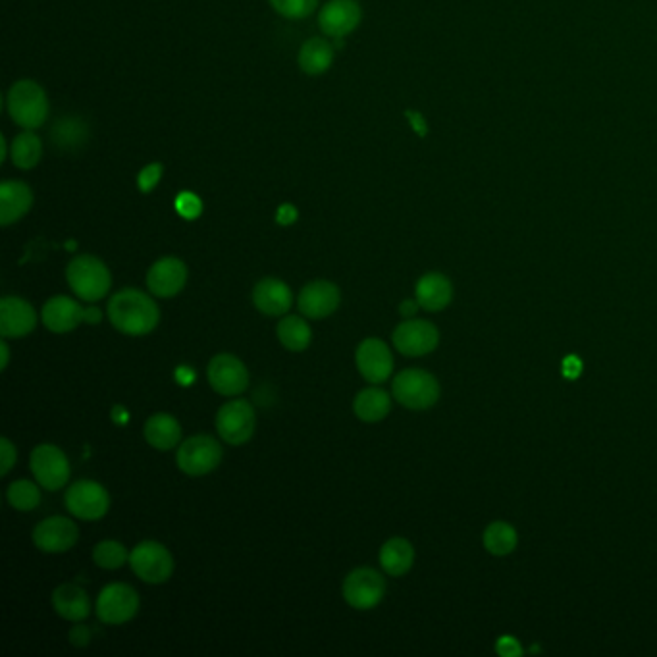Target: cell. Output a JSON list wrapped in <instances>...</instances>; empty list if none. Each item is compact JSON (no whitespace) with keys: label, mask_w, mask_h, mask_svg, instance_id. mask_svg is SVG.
Returning <instances> with one entry per match:
<instances>
[{"label":"cell","mask_w":657,"mask_h":657,"mask_svg":"<svg viewBox=\"0 0 657 657\" xmlns=\"http://www.w3.org/2000/svg\"><path fill=\"white\" fill-rule=\"evenodd\" d=\"M108 318L112 326L126 336H147L160 320L158 305L143 291H118L108 301Z\"/></svg>","instance_id":"cell-1"},{"label":"cell","mask_w":657,"mask_h":657,"mask_svg":"<svg viewBox=\"0 0 657 657\" xmlns=\"http://www.w3.org/2000/svg\"><path fill=\"white\" fill-rule=\"evenodd\" d=\"M395 401L411 411H424L438 403L440 399V382L434 374L422 368L401 370L392 384Z\"/></svg>","instance_id":"cell-2"},{"label":"cell","mask_w":657,"mask_h":657,"mask_svg":"<svg viewBox=\"0 0 657 657\" xmlns=\"http://www.w3.org/2000/svg\"><path fill=\"white\" fill-rule=\"evenodd\" d=\"M66 280L79 299L89 303L101 301L112 286L108 266L93 255H81L68 264Z\"/></svg>","instance_id":"cell-3"},{"label":"cell","mask_w":657,"mask_h":657,"mask_svg":"<svg viewBox=\"0 0 657 657\" xmlns=\"http://www.w3.org/2000/svg\"><path fill=\"white\" fill-rule=\"evenodd\" d=\"M6 105L12 120L26 130L43 126L49 114V101L43 87L31 79H22L10 87Z\"/></svg>","instance_id":"cell-4"},{"label":"cell","mask_w":657,"mask_h":657,"mask_svg":"<svg viewBox=\"0 0 657 657\" xmlns=\"http://www.w3.org/2000/svg\"><path fill=\"white\" fill-rule=\"evenodd\" d=\"M41 318H43V324L47 326V330H51L53 334H68V332L76 330L83 322L99 324L103 313L97 307L83 309L72 297L56 295L45 303Z\"/></svg>","instance_id":"cell-5"},{"label":"cell","mask_w":657,"mask_h":657,"mask_svg":"<svg viewBox=\"0 0 657 657\" xmlns=\"http://www.w3.org/2000/svg\"><path fill=\"white\" fill-rule=\"evenodd\" d=\"M257 428V415L249 401L232 399L216 413L218 436L230 446L247 444Z\"/></svg>","instance_id":"cell-6"},{"label":"cell","mask_w":657,"mask_h":657,"mask_svg":"<svg viewBox=\"0 0 657 657\" xmlns=\"http://www.w3.org/2000/svg\"><path fill=\"white\" fill-rule=\"evenodd\" d=\"M133 573L147 584H164L174 573V557L170 550L158 542L147 540L130 553Z\"/></svg>","instance_id":"cell-7"},{"label":"cell","mask_w":657,"mask_h":657,"mask_svg":"<svg viewBox=\"0 0 657 657\" xmlns=\"http://www.w3.org/2000/svg\"><path fill=\"white\" fill-rule=\"evenodd\" d=\"M29 467H31V473L35 476V480L39 482V486L49 492H56V490L64 488L72 474L66 453L53 444H41V446L35 447L31 451Z\"/></svg>","instance_id":"cell-8"},{"label":"cell","mask_w":657,"mask_h":657,"mask_svg":"<svg viewBox=\"0 0 657 657\" xmlns=\"http://www.w3.org/2000/svg\"><path fill=\"white\" fill-rule=\"evenodd\" d=\"M222 455V446L212 436L199 434L182 442L176 461L187 476H205L220 465Z\"/></svg>","instance_id":"cell-9"},{"label":"cell","mask_w":657,"mask_h":657,"mask_svg":"<svg viewBox=\"0 0 657 657\" xmlns=\"http://www.w3.org/2000/svg\"><path fill=\"white\" fill-rule=\"evenodd\" d=\"M343 598L353 609L367 611L386 596V579L370 567H359L343 580Z\"/></svg>","instance_id":"cell-10"},{"label":"cell","mask_w":657,"mask_h":657,"mask_svg":"<svg viewBox=\"0 0 657 657\" xmlns=\"http://www.w3.org/2000/svg\"><path fill=\"white\" fill-rule=\"evenodd\" d=\"M68 511L81 521H99L110 509V496L105 486L95 480H78L66 492Z\"/></svg>","instance_id":"cell-11"},{"label":"cell","mask_w":657,"mask_h":657,"mask_svg":"<svg viewBox=\"0 0 657 657\" xmlns=\"http://www.w3.org/2000/svg\"><path fill=\"white\" fill-rule=\"evenodd\" d=\"M95 611L106 625H124L132 621L139 611V594L130 584H108L97 598Z\"/></svg>","instance_id":"cell-12"},{"label":"cell","mask_w":657,"mask_h":657,"mask_svg":"<svg viewBox=\"0 0 657 657\" xmlns=\"http://www.w3.org/2000/svg\"><path fill=\"white\" fill-rule=\"evenodd\" d=\"M395 349L405 357H424L440 343L438 328L422 318L403 320L392 334Z\"/></svg>","instance_id":"cell-13"},{"label":"cell","mask_w":657,"mask_h":657,"mask_svg":"<svg viewBox=\"0 0 657 657\" xmlns=\"http://www.w3.org/2000/svg\"><path fill=\"white\" fill-rule=\"evenodd\" d=\"M207 376L212 390L226 397L243 394L249 386V370L230 353H220L212 357Z\"/></svg>","instance_id":"cell-14"},{"label":"cell","mask_w":657,"mask_h":657,"mask_svg":"<svg viewBox=\"0 0 657 657\" xmlns=\"http://www.w3.org/2000/svg\"><path fill=\"white\" fill-rule=\"evenodd\" d=\"M355 363L361 376L370 384H382L394 372V355L390 347L378 338L361 342L355 353Z\"/></svg>","instance_id":"cell-15"},{"label":"cell","mask_w":657,"mask_h":657,"mask_svg":"<svg viewBox=\"0 0 657 657\" xmlns=\"http://www.w3.org/2000/svg\"><path fill=\"white\" fill-rule=\"evenodd\" d=\"M78 540V525L66 517H49L33 530V544L45 553L68 552Z\"/></svg>","instance_id":"cell-16"},{"label":"cell","mask_w":657,"mask_h":657,"mask_svg":"<svg viewBox=\"0 0 657 657\" xmlns=\"http://www.w3.org/2000/svg\"><path fill=\"white\" fill-rule=\"evenodd\" d=\"M340 303H342L340 288L328 280H316L307 284L297 297L299 311L313 320H322L334 315Z\"/></svg>","instance_id":"cell-17"},{"label":"cell","mask_w":657,"mask_h":657,"mask_svg":"<svg viewBox=\"0 0 657 657\" xmlns=\"http://www.w3.org/2000/svg\"><path fill=\"white\" fill-rule=\"evenodd\" d=\"M37 326V313L22 297H2L0 301V336L4 340L26 338Z\"/></svg>","instance_id":"cell-18"},{"label":"cell","mask_w":657,"mask_h":657,"mask_svg":"<svg viewBox=\"0 0 657 657\" xmlns=\"http://www.w3.org/2000/svg\"><path fill=\"white\" fill-rule=\"evenodd\" d=\"M187 282V266L176 257H164L149 268L147 286L157 297H174L184 290Z\"/></svg>","instance_id":"cell-19"},{"label":"cell","mask_w":657,"mask_h":657,"mask_svg":"<svg viewBox=\"0 0 657 657\" xmlns=\"http://www.w3.org/2000/svg\"><path fill=\"white\" fill-rule=\"evenodd\" d=\"M361 6L357 0H330L320 12V29L330 37H345L361 22Z\"/></svg>","instance_id":"cell-20"},{"label":"cell","mask_w":657,"mask_h":657,"mask_svg":"<svg viewBox=\"0 0 657 657\" xmlns=\"http://www.w3.org/2000/svg\"><path fill=\"white\" fill-rule=\"evenodd\" d=\"M255 307L266 316H284L293 305L290 286L278 278H264L253 290Z\"/></svg>","instance_id":"cell-21"},{"label":"cell","mask_w":657,"mask_h":657,"mask_svg":"<svg viewBox=\"0 0 657 657\" xmlns=\"http://www.w3.org/2000/svg\"><path fill=\"white\" fill-rule=\"evenodd\" d=\"M415 295H417V301H419L421 309L428 311V313H438V311H444L447 305L451 303L453 286L444 274L428 272L417 282Z\"/></svg>","instance_id":"cell-22"},{"label":"cell","mask_w":657,"mask_h":657,"mask_svg":"<svg viewBox=\"0 0 657 657\" xmlns=\"http://www.w3.org/2000/svg\"><path fill=\"white\" fill-rule=\"evenodd\" d=\"M53 605L54 611L66 621L79 623L91 615V600L87 592L74 582L60 584L54 590Z\"/></svg>","instance_id":"cell-23"},{"label":"cell","mask_w":657,"mask_h":657,"mask_svg":"<svg viewBox=\"0 0 657 657\" xmlns=\"http://www.w3.org/2000/svg\"><path fill=\"white\" fill-rule=\"evenodd\" d=\"M33 205V193L24 182H4L0 185V224L18 222Z\"/></svg>","instance_id":"cell-24"},{"label":"cell","mask_w":657,"mask_h":657,"mask_svg":"<svg viewBox=\"0 0 657 657\" xmlns=\"http://www.w3.org/2000/svg\"><path fill=\"white\" fill-rule=\"evenodd\" d=\"M145 440L158 451H168L182 442V426L172 415L157 413L145 422Z\"/></svg>","instance_id":"cell-25"},{"label":"cell","mask_w":657,"mask_h":657,"mask_svg":"<svg viewBox=\"0 0 657 657\" xmlns=\"http://www.w3.org/2000/svg\"><path fill=\"white\" fill-rule=\"evenodd\" d=\"M415 563V548L405 538H392L380 550V565L390 577H403Z\"/></svg>","instance_id":"cell-26"},{"label":"cell","mask_w":657,"mask_h":657,"mask_svg":"<svg viewBox=\"0 0 657 657\" xmlns=\"http://www.w3.org/2000/svg\"><path fill=\"white\" fill-rule=\"evenodd\" d=\"M355 415L365 422H380L392 411V399L380 388H367L353 401Z\"/></svg>","instance_id":"cell-27"},{"label":"cell","mask_w":657,"mask_h":657,"mask_svg":"<svg viewBox=\"0 0 657 657\" xmlns=\"http://www.w3.org/2000/svg\"><path fill=\"white\" fill-rule=\"evenodd\" d=\"M276 334H278V340L280 343L288 349V351H305L311 342H313V330L309 326V322L301 316H284L280 322H278V328H276Z\"/></svg>","instance_id":"cell-28"},{"label":"cell","mask_w":657,"mask_h":657,"mask_svg":"<svg viewBox=\"0 0 657 657\" xmlns=\"http://www.w3.org/2000/svg\"><path fill=\"white\" fill-rule=\"evenodd\" d=\"M332 60H334L332 45L320 37L307 41L299 53L301 70L311 76H318V74L326 72L332 66Z\"/></svg>","instance_id":"cell-29"},{"label":"cell","mask_w":657,"mask_h":657,"mask_svg":"<svg viewBox=\"0 0 657 657\" xmlns=\"http://www.w3.org/2000/svg\"><path fill=\"white\" fill-rule=\"evenodd\" d=\"M482 542H484L486 552L503 557V555L515 552V548L519 544V534L509 523L496 521L484 530Z\"/></svg>","instance_id":"cell-30"},{"label":"cell","mask_w":657,"mask_h":657,"mask_svg":"<svg viewBox=\"0 0 657 657\" xmlns=\"http://www.w3.org/2000/svg\"><path fill=\"white\" fill-rule=\"evenodd\" d=\"M41 153H43V145L35 133H20L12 143V162L18 168L24 170L33 168L41 160Z\"/></svg>","instance_id":"cell-31"},{"label":"cell","mask_w":657,"mask_h":657,"mask_svg":"<svg viewBox=\"0 0 657 657\" xmlns=\"http://www.w3.org/2000/svg\"><path fill=\"white\" fill-rule=\"evenodd\" d=\"M87 139V128L78 118L58 120L53 128V141L60 149H78Z\"/></svg>","instance_id":"cell-32"},{"label":"cell","mask_w":657,"mask_h":657,"mask_svg":"<svg viewBox=\"0 0 657 657\" xmlns=\"http://www.w3.org/2000/svg\"><path fill=\"white\" fill-rule=\"evenodd\" d=\"M93 561L101 567V569H108V571H116L120 567H124L130 561V553L126 550V546H122L116 540H105L101 544L95 546L93 550Z\"/></svg>","instance_id":"cell-33"},{"label":"cell","mask_w":657,"mask_h":657,"mask_svg":"<svg viewBox=\"0 0 657 657\" xmlns=\"http://www.w3.org/2000/svg\"><path fill=\"white\" fill-rule=\"evenodd\" d=\"M8 503L18 511H31L41 503V490L29 480H16L8 486Z\"/></svg>","instance_id":"cell-34"},{"label":"cell","mask_w":657,"mask_h":657,"mask_svg":"<svg viewBox=\"0 0 657 657\" xmlns=\"http://www.w3.org/2000/svg\"><path fill=\"white\" fill-rule=\"evenodd\" d=\"M270 4L278 14L291 20H301L315 12L318 0H270Z\"/></svg>","instance_id":"cell-35"},{"label":"cell","mask_w":657,"mask_h":657,"mask_svg":"<svg viewBox=\"0 0 657 657\" xmlns=\"http://www.w3.org/2000/svg\"><path fill=\"white\" fill-rule=\"evenodd\" d=\"M176 211L180 212V216H184L187 220H193L203 212V203L195 193L184 191L176 199Z\"/></svg>","instance_id":"cell-36"},{"label":"cell","mask_w":657,"mask_h":657,"mask_svg":"<svg viewBox=\"0 0 657 657\" xmlns=\"http://www.w3.org/2000/svg\"><path fill=\"white\" fill-rule=\"evenodd\" d=\"M160 178H162V166H160V164H149V166H145V168L139 172V176H137V185H139V189H141L143 193H149V191H153V189L157 187Z\"/></svg>","instance_id":"cell-37"},{"label":"cell","mask_w":657,"mask_h":657,"mask_svg":"<svg viewBox=\"0 0 657 657\" xmlns=\"http://www.w3.org/2000/svg\"><path fill=\"white\" fill-rule=\"evenodd\" d=\"M16 459H18L16 447L12 446V442L8 438H2L0 440V474L2 476L10 473V469L16 465Z\"/></svg>","instance_id":"cell-38"},{"label":"cell","mask_w":657,"mask_h":657,"mask_svg":"<svg viewBox=\"0 0 657 657\" xmlns=\"http://www.w3.org/2000/svg\"><path fill=\"white\" fill-rule=\"evenodd\" d=\"M496 652L503 657H519L523 656V650H521V642L515 638V636H501L496 644Z\"/></svg>","instance_id":"cell-39"},{"label":"cell","mask_w":657,"mask_h":657,"mask_svg":"<svg viewBox=\"0 0 657 657\" xmlns=\"http://www.w3.org/2000/svg\"><path fill=\"white\" fill-rule=\"evenodd\" d=\"M70 642L74 646H87L91 642V631L85 625H78L70 632Z\"/></svg>","instance_id":"cell-40"},{"label":"cell","mask_w":657,"mask_h":657,"mask_svg":"<svg viewBox=\"0 0 657 657\" xmlns=\"http://www.w3.org/2000/svg\"><path fill=\"white\" fill-rule=\"evenodd\" d=\"M295 218H297V211H295V207H291V205H284V207H280V211H278V214H276V220L280 222V224H291V222H295Z\"/></svg>","instance_id":"cell-41"},{"label":"cell","mask_w":657,"mask_h":657,"mask_svg":"<svg viewBox=\"0 0 657 657\" xmlns=\"http://www.w3.org/2000/svg\"><path fill=\"white\" fill-rule=\"evenodd\" d=\"M419 309H421L419 301H411V299H407V301H403L399 305V313H401V316H405V318H415Z\"/></svg>","instance_id":"cell-42"},{"label":"cell","mask_w":657,"mask_h":657,"mask_svg":"<svg viewBox=\"0 0 657 657\" xmlns=\"http://www.w3.org/2000/svg\"><path fill=\"white\" fill-rule=\"evenodd\" d=\"M0 353H2V363H0V368L6 370V368H8V363H10V347H8V343H6L4 338H2V342H0Z\"/></svg>","instance_id":"cell-43"},{"label":"cell","mask_w":657,"mask_h":657,"mask_svg":"<svg viewBox=\"0 0 657 657\" xmlns=\"http://www.w3.org/2000/svg\"><path fill=\"white\" fill-rule=\"evenodd\" d=\"M409 118L413 120V124H415V130H419V132L424 135V133H426V128H422L421 116H419V114H409Z\"/></svg>","instance_id":"cell-44"}]
</instances>
